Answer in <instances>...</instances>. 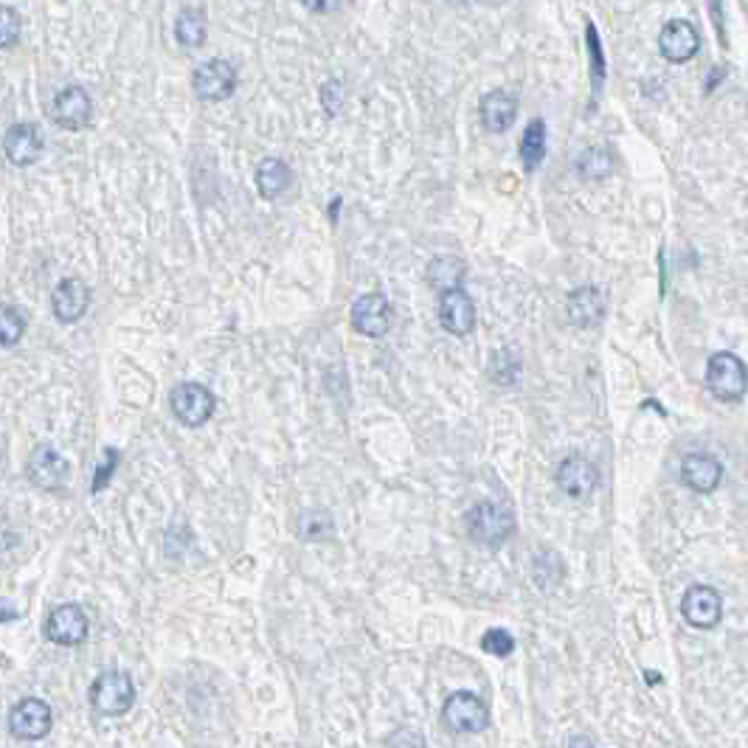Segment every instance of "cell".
I'll use <instances>...</instances> for the list:
<instances>
[{"instance_id":"1","label":"cell","mask_w":748,"mask_h":748,"mask_svg":"<svg viewBox=\"0 0 748 748\" xmlns=\"http://www.w3.org/2000/svg\"><path fill=\"white\" fill-rule=\"evenodd\" d=\"M515 532V512L501 501H481L467 512V535L481 546H501Z\"/></svg>"},{"instance_id":"2","label":"cell","mask_w":748,"mask_h":748,"mask_svg":"<svg viewBox=\"0 0 748 748\" xmlns=\"http://www.w3.org/2000/svg\"><path fill=\"white\" fill-rule=\"evenodd\" d=\"M135 704V687L133 678L121 670H110V673H102L93 687H90V706L99 712V715H107V718H119L124 712H130Z\"/></svg>"},{"instance_id":"3","label":"cell","mask_w":748,"mask_h":748,"mask_svg":"<svg viewBox=\"0 0 748 748\" xmlns=\"http://www.w3.org/2000/svg\"><path fill=\"white\" fill-rule=\"evenodd\" d=\"M706 389L712 391L723 403L740 400L748 389L746 363L732 355V352H718L709 358L706 366Z\"/></svg>"},{"instance_id":"4","label":"cell","mask_w":748,"mask_h":748,"mask_svg":"<svg viewBox=\"0 0 748 748\" xmlns=\"http://www.w3.org/2000/svg\"><path fill=\"white\" fill-rule=\"evenodd\" d=\"M442 720L450 732L479 734L490 726V709L473 692H453L442 706Z\"/></svg>"},{"instance_id":"5","label":"cell","mask_w":748,"mask_h":748,"mask_svg":"<svg viewBox=\"0 0 748 748\" xmlns=\"http://www.w3.org/2000/svg\"><path fill=\"white\" fill-rule=\"evenodd\" d=\"M169 405L172 414L186 425V428H200L206 425L217 408V397L211 394V389L200 386V383H180L169 394Z\"/></svg>"},{"instance_id":"6","label":"cell","mask_w":748,"mask_h":748,"mask_svg":"<svg viewBox=\"0 0 748 748\" xmlns=\"http://www.w3.org/2000/svg\"><path fill=\"white\" fill-rule=\"evenodd\" d=\"M192 88L203 102H225L237 90V68L228 60H206L192 76Z\"/></svg>"},{"instance_id":"7","label":"cell","mask_w":748,"mask_h":748,"mask_svg":"<svg viewBox=\"0 0 748 748\" xmlns=\"http://www.w3.org/2000/svg\"><path fill=\"white\" fill-rule=\"evenodd\" d=\"M51 723H54L51 706L40 701V698H23L12 709V715H9L12 734H15L17 740H26V743L43 740L45 734L51 732Z\"/></svg>"},{"instance_id":"8","label":"cell","mask_w":748,"mask_h":748,"mask_svg":"<svg viewBox=\"0 0 748 748\" xmlns=\"http://www.w3.org/2000/svg\"><path fill=\"white\" fill-rule=\"evenodd\" d=\"M45 636L48 642L60 644V647H76L88 639V616L74 602L60 605L45 619Z\"/></svg>"},{"instance_id":"9","label":"cell","mask_w":748,"mask_h":748,"mask_svg":"<svg viewBox=\"0 0 748 748\" xmlns=\"http://www.w3.org/2000/svg\"><path fill=\"white\" fill-rule=\"evenodd\" d=\"M90 113H93V102H90L88 90L79 88V85H68L54 96L51 119L68 133H79L82 127H88Z\"/></svg>"},{"instance_id":"10","label":"cell","mask_w":748,"mask_h":748,"mask_svg":"<svg viewBox=\"0 0 748 748\" xmlns=\"http://www.w3.org/2000/svg\"><path fill=\"white\" fill-rule=\"evenodd\" d=\"M681 614L692 628H715L723 616V599L712 585H692L681 599Z\"/></svg>"},{"instance_id":"11","label":"cell","mask_w":748,"mask_h":748,"mask_svg":"<svg viewBox=\"0 0 748 748\" xmlns=\"http://www.w3.org/2000/svg\"><path fill=\"white\" fill-rule=\"evenodd\" d=\"M352 327L366 338H383L391 330V304L383 293H366L352 304Z\"/></svg>"},{"instance_id":"12","label":"cell","mask_w":748,"mask_h":748,"mask_svg":"<svg viewBox=\"0 0 748 748\" xmlns=\"http://www.w3.org/2000/svg\"><path fill=\"white\" fill-rule=\"evenodd\" d=\"M43 147V133H40V127L31 124V121L12 124V127L6 130V138H3V152H6V158L15 166L37 164L40 155H43Z\"/></svg>"},{"instance_id":"13","label":"cell","mask_w":748,"mask_h":748,"mask_svg":"<svg viewBox=\"0 0 748 748\" xmlns=\"http://www.w3.org/2000/svg\"><path fill=\"white\" fill-rule=\"evenodd\" d=\"M26 473L29 479L43 487V490H60L65 487V481L71 476V464L65 462L60 450L51 448V445H43L31 453L29 464H26Z\"/></svg>"},{"instance_id":"14","label":"cell","mask_w":748,"mask_h":748,"mask_svg":"<svg viewBox=\"0 0 748 748\" xmlns=\"http://www.w3.org/2000/svg\"><path fill=\"white\" fill-rule=\"evenodd\" d=\"M557 487L574 501H583L599 487V470L583 456H569L557 467Z\"/></svg>"},{"instance_id":"15","label":"cell","mask_w":748,"mask_h":748,"mask_svg":"<svg viewBox=\"0 0 748 748\" xmlns=\"http://www.w3.org/2000/svg\"><path fill=\"white\" fill-rule=\"evenodd\" d=\"M51 307H54V315L62 324H76L82 315L88 313L90 307V287L76 279V276H68L62 279L60 285L54 287L51 293Z\"/></svg>"},{"instance_id":"16","label":"cell","mask_w":748,"mask_h":748,"mask_svg":"<svg viewBox=\"0 0 748 748\" xmlns=\"http://www.w3.org/2000/svg\"><path fill=\"white\" fill-rule=\"evenodd\" d=\"M659 48L664 60L687 62L701 48V34L689 20H670L659 34Z\"/></svg>"},{"instance_id":"17","label":"cell","mask_w":748,"mask_h":748,"mask_svg":"<svg viewBox=\"0 0 748 748\" xmlns=\"http://www.w3.org/2000/svg\"><path fill=\"white\" fill-rule=\"evenodd\" d=\"M439 321L450 335H459V338L470 335V330L476 327V307L462 287L439 296Z\"/></svg>"},{"instance_id":"18","label":"cell","mask_w":748,"mask_h":748,"mask_svg":"<svg viewBox=\"0 0 748 748\" xmlns=\"http://www.w3.org/2000/svg\"><path fill=\"white\" fill-rule=\"evenodd\" d=\"M681 479L695 493H712L723 479V464L709 453H687L681 462Z\"/></svg>"},{"instance_id":"19","label":"cell","mask_w":748,"mask_h":748,"mask_svg":"<svg viewBox=\"0 0 748 748\" xmlns=\"http://www.w3.org/2000/svg\"><path fill=\"white\" fill-rule=\"evenodd\" d=\"M479 116L484 130L498 135L507 133L509 127L515 124V116H518V102H515V96H509L507 90H490V93L481 96Z\"/></svg>"},{"instance_id":"20","label":"cell","mask_w":748,"mask_h":748,"mask_svg":"<svg viewBox=\"0 0 748 748\" xmlns=\"http://www.w3.org/2000/svg\"><path fill=\"white\" fill-rule=\"evenodd\" d=\"M605 293L599 287H577L566 299V313L574 327H597L605 318Z\"/></svg>"},{"instance_id":"21","label":"cell","mask_w":748,"mask_h":748,"mask_svg":"<svg viewBox=\"0 0 748 748\" xmlns=\"http://www.w3.org/2000/svg\"><path fill=\"white\" fill-rule=\"evenodd\" d=\"M467 276V265L459 256H434L428 262V285L434 287L436 293H450V290H459Z\"/></svg>"},{"instance_id":"22","label":"cell","mask_w":748,"mask_h":748,"mask_svg":"<svg viewBox=\"0 0 748 748\" xmlns=\"http://www.w3.org/2000/svg\"><path fill=\"white\" fill-rule=\"evenodd\" d=\"M290 186V166L282 158H265L256 166V189L265 200L279 197Z\"/></svg>"},{"instance_id":"23","label":"cell","mask_w":748,"mask_h":748,"mask_svg":"<svg viewBox=\"0 0 748 748\" xmlns=\"http://www.w3.org/2000/svg\"><path fill=\"white\" fill-rule=\"evenodd\" d=\"M518 155H521V164H524L526 172H535L543 164V155H546V121L532 119L526 124L521 144H518Z\"/></svg>"},{"instance_id":"24","label":"cell","mask_w":748,"mask_h":748,"mask_svg":"<svg viewBox=\"0 0 748 748\" xmlns=\"http://www.w3.org/2000/svg\"><path fill=\"white\" fill-rule=\"evenodd\" d=\"M175 37L186 48H200V45L206 43V15L200 9L186 6L178 15V20H175Z\"/></svg>"},{"instance_id":"25","label":"cell","mask_w":748,"mask_h":748,"mask_svg":"<svg viewBox=\"0 0 748 748\" xmlns=\"http://www.w3.org/2000/svg\"><path fill=\"white\" fill-rule=\"evenodd\" d=\"M611 169H614V158H611V152L602 150V147H591L577 158V172L588 180L608 178Z\"/></svg>"},{"instance_id":"26","label":"cell","mask_w":748,"mask_h":748,"mask_svg":"<svg viewBox=\"0 0 748 748\" xmlns=\"http://www.w3.org/2000/svg\"><path fill=\"white\" fill-rule=\"evenodd\" d=\"M23 332H26V315H23V310L6 304L3 313H0V341H3V346H15L23 338Z\"/></svg>"},{"instance_id":"27","label":"cell","mask_w":748,"mask_h":748,"mask_svg":"<svg viewBox=\"0 0 748 748\" xmlns=\"http://www.w3.org/2000/svg\"><path fill=\"white\" fill-rule=\"evenodd\" d=\"M481 650H484V653H493L498 659H507L509 653L515 650V639H512L504 628H493L484 633Z\"/></svg>"},{"instance_id":"28","label":"cell","mask_w":748,"mask_h":748,"mask_svg":"<svg viewBox=\"0 0 748 748\" xmlns=\"http://www.w3.org/2000/svg\"><path fill=\"white\" fill-rule=\"evenodd\" d=\"M20 40V15L12 6H0V45L12 48Z\"/></svg>"},{"instance_id":"29","label":"cell","mask_w":748,"mask_h":748,"mask_svg":"<svg viewBox=\"0 0 748 748\" xmlns=\"http://www.w3.org/2000/svg\"><path fill=\"white\" fill-rule=\"evenodd\" d=\"M585 34H588V54H591V71H594V82H602L605 79V57H602V48H599L597 40V29L594 23L585 26Z\"/></svg>"},{"instance_id":"30","label":"cell","mask_w":748,"mask_h":748,"mask_svg":"<svg viewBox=\"0 0 748 748\" xmlns=\"http://www.w3.org/2000/svg\"><path fill=\"white\" fill-rule=\"evenodd\" d=\"M321 102H324V110L330 116L341 113V107H344V88H341V82H327L321 88Z\"/></svg>"},{"instance_id":"31","label":"cell","mask_w":748,"mask_h":748,"mask_svg":"<svg viewBox=\"0 0 748 748\" xmlns=\"http://www.w3.org/2000/svg\"><path fill=\"white\" fill-rule=\"evenodd\" d=\"M310 12H315V15H324V12H330L332 6H335V0H301Z\"/></svg>"},{"instance_id":"32","label":"cell","mask_w":748,"mask_h":748,"mask_svg":"<svg viewBox=\"0 0 748 748\" xmlns=\"http://www.w3.org/2000/svg\"><path fill=\"white\" fill-rule=\"evenodd\" d=\"M571 748H591V740H585V737H577V740L571 743Z\"/></svg>"}]
</instances>
